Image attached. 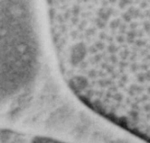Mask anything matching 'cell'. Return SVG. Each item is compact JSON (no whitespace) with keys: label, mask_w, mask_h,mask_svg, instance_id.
<instances>
[{"label":"cell","mask_w":150,"mask_h":143,"mask_svg":"<svg viewBox=\"0 0 150 143\" xmlns=\"http://www.w3.org/2000/svg\"><path fill=\"white\" fill-rule=\"evenodd\" d=\"M0 143H65L47 137L0 128Z\"/></svg>","instance_id":"3"},{"label":"cell","mask_w":150,"mask_h":143,"mask_svg":"<svg viewBox=\"0 0 150 143\" xmlns=\"http://www.w3.org/2000/svg\"><path fill=\"white\" fill-rule=\"evenodd\" d=\"M38 0H0V111L33 88L43 61Z\"/></svg>","instance_id":"2"},{"label":"cell","mask_w":150,"mask_h":143,"mask_svg":"<svg viewBox=\"0 0 150 143\" xmlns=\"http://www.w3.org/2000/svg\"><path fill=\"white\" fill-rule=\"evenodd\" d=\"M44 7L73 93L150 143V0H44Z\"/></svg>","instance_id":"1"}]
</instances>
